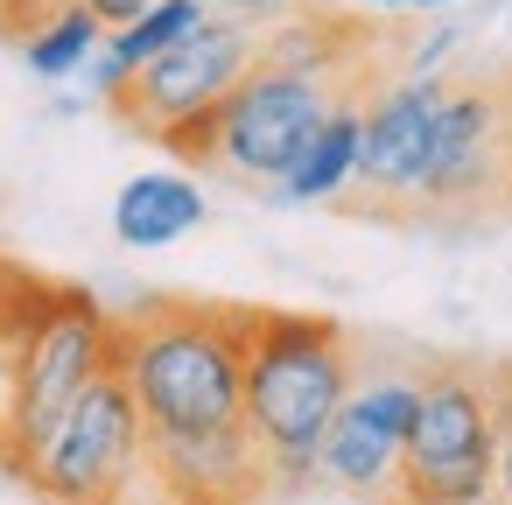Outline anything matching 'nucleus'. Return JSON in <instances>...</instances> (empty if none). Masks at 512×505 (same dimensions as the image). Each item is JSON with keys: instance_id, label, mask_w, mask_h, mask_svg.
Masks as SVG:
<instances>
[{"instance_id": "12", "label": "nucleus", "mask_w": 512, "mask_h": 505, "mask_svg": "<svg viewBox=\"0 0 512 505\" xmlns=\"http://www.w3.org/2000/svg\"><path fill=\"white\" fill-rule=\"evenodd\" d=\"M204 211L211 204L190 176H134L113 197V239L134 246V253H155V246H176L183 232H197Z\"/></svg>"}, {"instance_id": "13", "label": "nucleus", "mask_w": 512, "mask_h": 505, "mask_svg": "<svg viewBox=\"0 0 512 505\" xmlns=\"http://www.w3.org/2000/svg\"><path fill=\"white\" fill-rule=\"evenodd\" d=\"M211 15V0H155V8H141L134 22H120V29H106L99 36V50L85 57V78H92V92L106 99L127 71H141L148 57H162L169 43H183L197 22Z\"/></svg>"}, {"instance_id": "11", "label": "nucleus", "mask_w": 512, "mask_h": 505, "mask_svg": "<svg viewBox=\"0 0 512 505\" xmlns=\"http://www.w3.org/2000/svg\"><path fill=\"white\" fill-rule=\"evenodd\" d=\"M141 484L162 505H267L281 491L246 421L218 435H148Z\"/></svg>"}, {"instance_id": "19", "label": "nucleus", "mask_w": 512, "mask_h": 505, "mask_svg": "<svg viewBox=\"0 0 512 505\" xmlns=\"http://www.w3.org/2000/svg\"><path fill=\"white\" fill-rule=\"evenodd\" d=\"M211 8H225V15H246V22H267V15L295 8V0H211Z\"/></svg>"}, {"instance_id": "16", "label": "nucleus", "mask_w": 512, "mask_h": 505, "mask_svg": "<svg viewBox=\"0 0 512 505\" xmlns=\"http://www.w3.org/2000/svg\"><path fill=\"white\" fill-rule=\"evenodd\" d=\"M491 372V428H498V463H491V491L512 498V365H484Z\"/></svg>"}, {"instance_id": "21", "label": "nucleus", "mask_w": 512, "mask_h": 505, "mask_svg": "<svg viewBox=\"0 0 512 505\" xmlns=\"http://www.w3.org/2000/svg\"><path fill=\"white\" fill-rule=\"evenodd\" d=\"M456 505H512V498H498V491H484V498H456Z\"/></svg>"}, {"instance_id": "17", "label": "nucleus", "mask_w": 512, "mask_h": 505, "mask_svg": "<svg viewBox=\"0 0 512 505\" xmlns=\"http://www.w3.org/2000/svg\"><path fill=\"white\" fill-rule=\"evenodd\" d=\"M71 0H0V43H29L50 15H64Z\"/></svg>"}, {"instance_id": "14", "label": "nucleus", "mask_w": 512, "mask_h": 505, "mask_svg": "<svg viewBox=\"0 0 512 505\" xmlns=\"http://www.w3.org/2000/svg\"><path fill=\"white\" fill-rule=\"evenodd\" d=\"M358 113H365V99L337 106V113L309 134V148H302L295 169L281 176L274 204H323V197H337V190L351 183V162H358Z\"/></svg>"}, {"instance_id": "7", "label": "nucleus", "mask_w": 512, "mask_h": 505, "mask_svg": "<svg viewBox=\"0 0 512 505\" xmlns=\"http://www.w3.org/2000/svg\"><path fill=\"white\" fill-rule=\"evenodd\" d=\"M141 449L148 435H141L134 386L120 372V351H106V365L85 379V393L64 407V421L43 435V449L29 456L15 484L36 505H134Z\"/></svg>"}, {"instance_id": "5", "label": "nucleus", "mask_w": 512, "mask_h": 505, "mask_svg": "<svg viewBox=\"0 0 512 505\" xmlns=\"http://www.w3.org/2000/svg\"><path fill=\"white\" fill-rule=\"evenodd\" d=\"M512 211V71L449 78L400 225H477Z\"/></svg>"}, {"instance_id": "9", "label": "nucleus", "mask_w": 512, "mask_h": 505, "mask_svg": "<svg viewBox=\"0 0 512 505\" xmlns=\"http://www.w3.org/2000/svg\"><path fill=\"white\" fill-rule=\"evenodd\" d=\"M442 92H449L442 71H400V78H386L365 99V113H358V162H351V183L337 190L344 211L400 225L407 190H414L421 155H428V127H435Z\"/></svg>"}, {"instance_id": "10", "label": "nucleus", "mask_w": 512, "mask_h": 505, "mask_svg": "<svg viewBox=\"0 0 512 505\" xmlns=\"http://www.w3.org/2000/svg\"><path fill=\"white\" fill-rule=\"evenodd\" d=\"M407 421H414V372H379L344 393V407L330 414L323 442H316V477H330L337 491L351 498H386L393 484V463H400V442H407Z\"/></svg>"}, {"instance_id": "3", "label": "nucleus", "mask_w": 512, "mask_h": 505, "mask_svg": "<svg viewBox=\"0 0 512 505\" xmlns=\"http://www.w3.org/2000/svg\"><path fill=\"white\" fill-rule=\"evenodd\" d=\"M379 85H386V78H365V71H316V64H288V57H260V50H253V64L239 71V85H232L211 113L183 120L162 148H169L183 169L211 176V183L274 197L281 176L295 169V155L309 148V134H316L337 106L372 99Z\"/></svg>"}, {"instance_id": "4", "label": "nucleus", "mask_w": 512, "mask_h": 505, "mask_svg": "<svg viewBox=\"0 0 512 505\" xmlns=\"http://www.w3.org/2000/svg\"><path fill=\"white\" fill-rule=\"evenodd\" d=\"M358 386V344L323 309H260L246 330V435L260 442L281 491L316 477V442Z\"/></svg>"}, {"instance_id": "8", "label": "nucleus", "mask_w": 512, "mask_h": 505, "mask_svg": "<svg viewBox=\"0 0 512 505\" xmlns=\"http://www.w3.org/2000/svg\"><path fill=\"white\" fill-rule=\"evenodd\" d=\"M253 50H260V29H253L246 15L211 8L183 43H169L162 57H148L141 71H127V78L106 92V113H113L127 134H141V141L162 148L183 120L211 113V106L239 85V71L253 64Z\"/></svg>"}, {"instance_id": "2", "label": "nucleus", "mask_w": 512, "mask_h": 505, "mask_svg": "<svg viewBox=\"0 0 512 505\" xmlns=\"http://www.w3.org/2000/svg\"><path fill=\"white\" fill-rule=\"evenodd\" d=\"M253 302L141 295L113 309V351L141 407V435H218L239 428Z\"/></svg>"}, {"instance_id": "18", "label": "nucleus", "mask_w": 512, "mask_h": 505, "mask_svg": "<svg viewBox=\"0 0 512 505\" xmlns=\"http://www.w3.org/2000/svg\"><path fill=\"white\" fill-rule=\"evenodd\" d=\"M78 8H92L106 29H120V22H134L141 8H155V0H78Z\"/></svg>"}, {"instance_id": "6", "label": "nucleus", "mask_w": 512, "mask_h": 505, "mask_svg": "<svg viewBox=\"0 0 512 505\" xmlns=\"http://www.w3.org/2000/svg\"><path fill=\"white\" fill-rule=\"evenodd\" d=\"M498 463L491 372L477 358H428L414 372V421L379 505H456L484 498Z\"/></svg>"}, {"instance_id": "20", "label": "nucleus", "mask_w": 512, "mask_h": 505, "mask_svg": "<svg viewBox=\"0 0 512 505\" xmlns=\"http://www.w3.org/2000/svg\"><path fill=\"white\" fill-rule=\"evenodd\" d=\"M372 8H456V0H372Z\"/></svg>"}, {"instance_id": "1", "label": "nucleus", "mask_w": 512, "mask_h": 505, "mask_svg": "<svg viewBox=\"0 0 512 505\" xmlns=\"http://www.w3.org/2000/svg\"><path fill=\"white\" fill-rule=\"evenodd\" d=\"M113 351V309L64 274L0 253V477H22Z\"/></svg>"}, {"instance_id": "15", "label": "nucleus", "mask_w": 512, "mask_h": 505, "mask_svg": "<svg viewBox=\"0 0 512 505\" xmlns=\"http://www.w3.org/2000/svg\"><path fill=\"white\" fill-rule=\"evenodd\" d=\"M99 36H106V22H99L92 8H78V0H71L64 15H50V22L22 43V57H29V71H36V78H71V71H85V57L99 50Z\"/></svg>"}]
</instances>
